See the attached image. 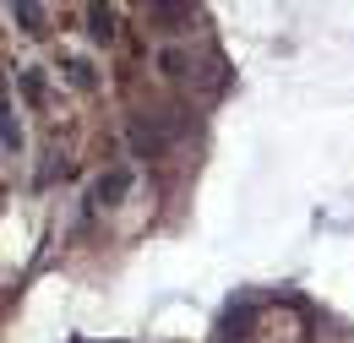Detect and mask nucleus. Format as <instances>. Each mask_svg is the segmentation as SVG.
<instances>
[{"instance_id": "obj_1", "label": "nucleus", "mask_w": 354, "mask_h": 343, "mask_svg": "<svg viewBox=\"0 0 354 343\" xmlns=\"http://www.w3.org/2000/svg\"><path fill=\"white\" fill-rule=\"evenodd\" d=\"M126 191H131V169H109V174H98V180H93L88 202H93V207H115Z\"/></svg>"}, {"instance_id": "obj_5", "label": "nucleus", "mask_w": 354, "mask_h": 343, "mask_svg": "<svg viewBox=\"0 0 354 343\" xmlns=\"http://www.w3.org/2000/svg\"><path fill=\"white\" fill-rule=\"evenodd\" d=\"M88 33H93V39H104V44L115 39V11H109V6H93V11H88Z\"/></svg>"}, {"instance_id": "obj_3", "label": "nucleus", "mask_w": 354, "mask_h": 343, "mask_svg": "<svg viewBox=\"0 0 354 343\" xmlns=\"http://www.w3.org/2000/svg\"><path fill=\"white\" fill-rule=\"evenodd\" d=\"M6 17H11L22 33H44V11H39V6H28V0H11V6H6Z\"/></svg>"}, {"instance_id": "obj_2", "label": "nucleus", "mask_w": 354, "mask_h": 343, "mask_svg": "<svg viewBox=\"0 0 354 343\" xmlns=\"http://www.w3.org/2000/svg\"><path fill=\"white\" fill-rule=\"evenodd\" d=\"M169 131H175V126H158V120L136 115V120H131V147L142 153V158H153V153H158V147L169 142Z\"/></svg>"}, {"instance_id": "obj_4", "label": "nucleus", "mask_w": 354, "mask_h": 343, "mask_svg": "<svg viewBox=\"0 0 354 343\" xmlns=\"http://www.w3.org/2000/svg\"><path fill=\"white\" fill-rule=\"evenodd\" d=\"M0 142H6V153H11V158L22 153V126H17V109H11V104L0 109Z\"/></svg>"}]
</instances>
